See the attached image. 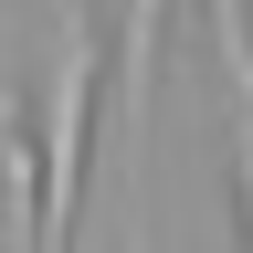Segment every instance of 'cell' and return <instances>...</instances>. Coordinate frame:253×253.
<instances>
[{
  "label": "cell",
  "instance_id": "cell-1",
  "mask_svg": "<svg viewBox=\"0 0 253 253\" xmlns=\"http://www.w3.org/2000/svg\"><path fill=\"white\" fill-rule=\"evenodd\" d=\"M84 126H95V11H63V42H53V74H42V253H74Z\"/></svg>",
  "mask_w": 253,
  "mask_h": 253
},
{
  "label": "cell",
  "instance_id": "cell-2",
  "mask_svg": "<svg viewBox=\"0 0 253 253\" xmlns=\"http://www.w3.org/2000/svg\"><path fill=\"white\" fill-rule=\"evenodd\" d=\"M211 32H221V84H232V179H243V253H253V21L221 0Z\"/></svg>",
  "mask_w": 253,
  "mask_h": 253
},
{
  "label": "cell",
  "instance_id": "cell-3",
  "mask_svg": "<svg viewBox=\"0 0 253 253\" xmlns=\"http://www.w3.org/2000/svg\"><path fill=\"white\" fill-rule=\"evenodd\" d=\"M126 74H116V126H126V148H137V126H148V42H158V11H126Z\"/></svg>",
  "mask_w": 253,
  "mask_h": 253
}]
</instances>
